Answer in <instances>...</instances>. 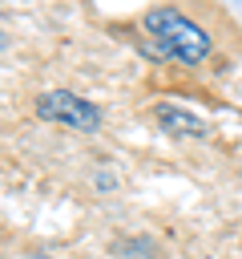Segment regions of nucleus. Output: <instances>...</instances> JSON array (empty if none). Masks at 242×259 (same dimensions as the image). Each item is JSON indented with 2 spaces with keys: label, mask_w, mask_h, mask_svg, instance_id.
<instances>
[{
  "label": "nucleus",
  "mask_w": 242,
  "mask_h": 259,
  "mask_svg": "<svg viewBox=\"0 0 242 259\" xmlns=\"http://www.w3.org/2000/svg\"><path fill=\"white\" fill-rule=\"evenodd\" d=\"M145 32L153 36V45L165 57H173L182 65H202L210 57V36L177 8H149L145 12Z\"/></svg>",
  "instance_id": "obj_1"
},
{
  "label": "nucleus",
  "mask_w": 242,
  "mask_h": 259,
  "mask_svg": "<svg viewBox=\"0 0 242 259\" xmlns=\"http://www.w3.org/2000/svg\"><path fill=\"white\" fill-rule=\"evenodd\" d=\"M36 113L52 125H65V130H77V134H93L101 125V109L69 89H48L36 97Z\"/></svg>",
  "instance_id": "obj_2"
},
{
  "label": "nucleus",
  "mask_w": 242,
  "mask_h": 259,
  "mask_svg": "<svg viewBox=\"0 0 242 259\" xmlns=\"http://www.w3.org/2000/svg\"><path fill=\"white\" fill-rule=\"evenodd\" d=\"M157 113V121L169 130V134H186V138H206V121L198 117V113H190V109H177V105H157L153 109Z\"/></svg>",
  "instance_id": "obj_3"
}]
</instances>
